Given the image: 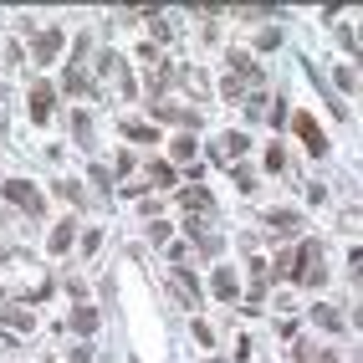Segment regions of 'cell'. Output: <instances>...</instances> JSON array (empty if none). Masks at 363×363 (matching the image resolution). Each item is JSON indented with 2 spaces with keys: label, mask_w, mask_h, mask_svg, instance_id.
<instances>
[{
  "label": "cell",
  "mask_w": 363,
  "mask_h": 363,
  "mask_svg": "<svg viewBox=\"0 0 363 363\" xmlns=\"http://www.w3.org/2000/svg\"><path fill=\"white\" fill-rule=\"evenodd\" d=\"M0 194H6L10 205H21L26 215H41L46 210V200H41V189L31 185V179H6V185H0Z\"/></svg>",
  "instance_id": "cell-1"
},
{
  "label": "cell",
  "mask_w": 363,
  "mask_h": 363,
  "mask_svg": "<svg viewBox=\"0 0 363 363\" xmlns=\"http://www.w3.org/2000/svg\"><path fill=\"white\" fill-rule=\"evenodd\" d=\"M292 133L307 144V153H328V138H322V128H317V118H307V113H297L292 118Z\"/></svg>",
  "instance_id": "cell-2"
},
{
  "label": "cell",
  "mask_w": 363,
  "mask_h": 363,
  "mask_svg": "<svg viewBox=\"0 0 363 363\" xmlns=\"http://www.w3.org/2000/svg\"><path fill=\"white\" fill-rule=\"evenodd\" d=\"M62 41H67V36H62L57 26L36 31V36H31V51H36V62H57V57H62Z\"/></svg>",
  "instance_id": "cell-3"
},
{
  "label": "cell",
  "mask_w": 363,
  "mask_h": 363,
  "mask_svg": "<svg viewBox=\"0 0 363 363\" xmlns=\"http://www.w3.org/2000/svg\"><path fill=\"white\" fill-rule=\"evenodd\" d=\"M174 297L185 307H200V287H194V277H189L185 266H174Z\"/></svg>",
  "instance_id": "cell-4"
},
{
  "label": "cell",
  "mask_w": 363,
  "mask_h": 363,
  "mask_svg": "<svg viewBox=\"0 0 363 363\" xmlns=\"http://www.w3.org/2000/svg\"><path fill=\"white\" fill-rule=\"evenodd\" d=\"M51 102H57V93H51L46 82H36V87H31V118H36V123L51 118Z\"/></svg>",
  "instance_id": "cell-5"
},
{
  "label": "cell",
  "mask_w": 363,
  "mask_h": 363,
  "mask_svg": "<svg viewBox=\"0 0 363 363\" xmlns=\"http://www.w3.org/2000/svg\"><path fill=\"white\" fill-rule=\"evenodd\" d=\"M245 149H251V138H245V133H225L210 153H215V159H236V153H245Z\"/></svg>",
  "instance_id": "cell-6"
},
{
  "label": "cell",
  "mask_w": 363,
  "mask_h": 363,
  "mask_svg": "<svg viewBox=\"0 0 363 363\" xmlns=\"http://www.w3.org/2000/svg\"><path fill=\"white\" fill-rule=\"evenodd\" d=\"M72 236H77V220H62V225H51V245H46V251H72Z\"/></svg>",
  "instance_id": "cell-7"
},
{
  "label": "cell",
  "mask_w": 363,
  "mask_h": 363,
  "mask_svg": "<svg viewBox=\"0 0 363 363\" xmlns=\"http://www.w3.org/2000/svg\"><path fill=\"white\" fill-rule=\"evenodd\" d=\"M210 292L220 297V302H236V271H215V281H210Z\"/></svg>",
  "instance_id": "cell-8"
},
{
  "label": "cell",
  "mask_w": 363,
  "mask_h": 363,
  "mask_svg": "<svg viewBox=\"0 0 363 363\" xmlns=\"http://www.w3.org/2000/svg\"><path fill=\"white\" fill-rule=\"evenodd\" d=\"M93 328H97V307H87V302H82V307L72 313V333H82V338H87Z\"/></svg>",
  "instance_id": "cell-9"
},
{
  "label": "cell",
  "mask_w": 363,
  "mask_h": 363,
  "mask_svg": "<svg viewBox=\"0 0 363 363\" xmlns=\"http://www.w3.org/2000/svg\"><path fill=\"white\" fill-rule=\"evenodd\" d=\"M179 205H185L189 215H200L205 205H215V200H210V189H185V194H179Z\"/></svg>",
  "instance_id": "cell-10"
},
{
  "label": "cell",
  "mask_w": 363,
  "mask_h": 363,
  "mask_svg": "<svg viewBox=\"0 0 363 363\" xmlns=\"http://www.w3.org/2000/svg\"><path fill=\"white\" fill-rule=\"evenodd\" d=\"M123 138H138V144H149V138H159V128H153V123H123Z\"/></svg>",
  "instance_id": "cell-11"
},
{
  "label": "cell",
  "mask_w": 363,
  "mask_h": 363,
  "mask_svg": "<svg viewBox=\"0 0 363 363\" xmlns=\"http://www.w3.org/2000/svg\"><path fill=\"white\" fill-rule=\"evenodd\" d=\"M6 328H16V333H31V313H21V307H6Z\"/></svg>",
  "instance_id": "cell-12"
},
{
  "label": "cell",
  "mask_w": 363,
  "mask_h": 363,
  "mask_svg": "<svg viewBox=\"0 0 363 363\" xmlns=\"http://www.w3.org/2000/svg\"><path fill=\"white\" fill-rule=\"evenodd\" d=\"M169 153H174V159H185V164H189V159H194V138H189V133L169 138Z\"/></svg>",
  "instance_id": "cell-13"
},
{
  "label": "cell",
  "mask_w": 363,
  "mask_h": 363,
  "mask_svg": "<svg viewBox=\"0 0 363 363\" xmlns=\"http://www.w3.org/2000/svg\"><path fill=\"white\" fill-rule=\"evenodd\" d=\"M266 169H271V174L287 169V149H281V144H271V149H266Z\"/></svg>",
  "instance_id": "cell-14"
},
{
  "label": "cell",
  "mask_w": 363,
  "mask_h": 363,
  "mask_svg": "<svg viewBox=\"0 0 363 363\" xmlns=\"http://www.w3.org/2000/svg\"><path fill=\"white\" fill-rule=\"evenodd\" d=\"M72 138H77V144H87V138H93V123H87V113H77V118H72Z\"/></svg>",
  "instance_id": "cell-15"
},
{
  "label": "cell",
  "mask_w": 363,
  "mask_h": 363,
  "mask_svg": "<svg viewBox=\"0 0 363 363\" xmlns=\"http://www.w3.org/2000/svg\"><path fill=\"white\" fill-rule=\"evenodd\" d=\"M313 322H317V328H343V317L333 313V307H317V313H313Z\"/></svg>",
  "instance_id": "cell-16"
},
{
  "label": "cell",
  "mask_w": 363,
  "mask_h": 363,
  "mask_svg": "<svg viewBox=\"0 0 363 363\" xmlns=\"http://www.w3.org/2000/svg\"><path fill=\"white\" fill-rule=\"evenodd\" d=\"M333 82H338L343 93H353V87H358V77H353V67H338V72H333Z\"/></svg>",
  "instance_id": "cell-17"
},
{
  "label": "cell",
  "mask_w": 363,
  "mask_h": 363,
  "mask_svg": "<svg viewBox=\"0 0 363 363\" xmlns=\"http://www.w3.org/2000/svg\"><path fill=\"white\" fill-rule=\"evenodd\" d=\"M256 46H261V51H277L281 46V31H261V36H256Z\"/></svg>",
  "instance_id": "cell-18"
}]
</instances>
